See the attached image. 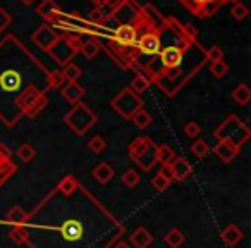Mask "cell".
Listing matches in <instances>:
<instances>
[{"instance_id": "cell-13", "label": "cell", "mask_w": 251, "mask_h": 248, "mask_svg": "<svg viewBox=\"0 0 251 248\" xmlns=\"http://www.w3.org/2000/svg\"><path fill=\"white\" fill-rule=\"evenodd\" d=\"M21 83H23L21 74L14 69H7L0 74V86H2V90H5V91L19 90V88H21Z\"/></svg>"}, {"instance_id": "cell-49", "label": "cell", "mask_w": 251, "mask_h": 248, "mask_svg": "<svg viewBox=\"0 0 251 248\" xmlns=\"http://www.w3.org/2000/svg\"><path fill=\"white\" fill-rule=\"evenodd\" d=\"M220 2H229V0H220ZM232 2H237V0H232Z\"/></svg>"}, {"instance_id": "cell-48", "label": "cell", "mask_w": 251, "mask_h": 248, "mask_svg": "<svg viewBox=\"0 0 251 248\" xmlns=\"http://www.w3.org/2000/svg\"><path fill=\"white\" fill-rule=\"evenodd\" d=\"M21 2H23V4H26V5H31L35 0H21Z\"/></svg>"}, {"instance_id": "cell-46", "label": "cell", "mask_w": 251, "mask_h": 248, "mask_svg": "<svg viewBox=\"0 0 251 248\" xmlns=\"http://www.w3.org/2000/svg\"><path fill=\"white\" fill-rule=\"evenodd\" d=\"M103 2H107V4L114 5L115 9H119V7H122V5H124L127 0H103Z\"/></svg>"}, {"instance_id": "cell-20", "label": "cell", "mask_w": 251, "mask_h": 248, "mask_svg": "<svg viewBox=\"0 0 251 248\" xmlns=\"http://www.w3.org/2000/svg\"><path fill=\"white\" fill-rule=\"evenodd\" d=\"M164 241L169 248H179V247H182V243L186 241V236L179 227H172V229H169L167 233H165Z\"/></svg>"}, {"instance_id": "cell-31", "label": "cell", "mask_w": 251, "mask_h": 248, "mask_svg": "<svg viewBox=\"0 0 251 248\" xmlns=\"http://www.w3.org/2000/svg\"><path fill=\"white\" fill-rule=\"evenodd\" d=\"M18 157L21 159L23 162H31L33 159L36 157V150L31 143H23L21 147L18 148Z\"/></svg>"}, {"instance_id": "cell-3", "label": "cell", "mask_w": 251, "mask_h": 248, "mask_svg": "<svg viewBox=\"0 0 251 248\" xmlns=\"http://www.w3.org/2000/svg\"><path fill=\"white\" fill-rule=\"evenodd\" d=\"M64 122H66L77 137H83V135H86V131H90L93 128L95 122H97V114L88 105L79 102V104H76L64 115Z\"/></svg>"}, {"instance_id": "cell-8", "label": "cell", "mask_w": 251, "mask_h": 248, "mask_svg": "<svg viewBox=\"0 0 251 248\" xmlns=\"http://www.w3.org/2000/svg\"><path fill=\"white\" fill-rule=\"evenodd\" d=\"M138 29L134 25H129V23H124L121 25L117 29L114 31V40L115 43L122 47H133L136 45V40H138Z\"/></svg>"}, {"instance_id": "cell-37", "label": "cell", "mask_w": 251, "mask_h": 248, "mask_svg": "<svg viewBox=\"0 0 251 248\" xmlns=\"http://www.w3.org/2000/svg\"><path fill=\"white\" fill-rule=\"evenodd\" d=\"M47 104H49V100H47L45 95H42V97H40L38 100H36L35 104H33L31 107H29L28 110L25 112V114H26V115H29V117H35V115H38L40 112H42L43 109L47 107Z\"/></svg>"}, {"instance_id": "cell-12", "label": "cell", "mask_w": 251, "mask_h": 248, "mask_svg": "<svg viewBox=\"0 0 251 248\" xmlns=\"http://www.w3.org/2000/svg\"><path fill=\"white\" fill-rule=\"evenodd\" d=\"M60 234L67 241H77L83 236V226H81V222L77 219H67L60 226Z\"/></svg>"}, {"instance_id": "cell-26", "label": "cell", "mask_w": 251, "mask_h": 248, "mask_svg": "<svg viewBox=\"0 0 251 248\" xmlns=\"http://www.w3.org/2000/svg\"><path fill=\"white\" fill-rule=\"evenodd\" d=\"M77 188H79V183H77V179L74 178V176H66V178L59 183V192L66 196H71Z\"/></svg>"}, {"instance_id": "cell-4", "label": "cell", "mask_w": 251, "mask_h": 248, "mask_svg": "<svg viewBox=\"0 0 251 248\" xmlns=\"http://www.w3.org/2000/svg\"><path fill=\"white\" fill-rule=\"evenodd\" d=\"M110 105L119 115H122L124 119H131V115H133L138 109L143 107V98L134 93L131 88H124L117 97H114Z\"/></svg>"}, {"instance_id": "cell-6", "label": "cell", "mask_w": 251, "mask_h": 248, "mask_svg": "<svg viewBox=\"0 0 251 248\" xmlns=\"http://www.w3.org/2000/svg\"><path fill=\"white\" fill-rule=\"evenodd\" d=\"M136 47L145 55H158L162 50V38L160 31H147L141 36H138Z\"/></svg>"}, {"instance_id": "cell-28", "label": "cell", "mask_w": 251, "mask_h": 248, "mask_svg": "<svg viewBox=\"0 0 251 248\" xmlns=\"http://www.w3.org/2000/svg\"><path fill=\"white\" fill-rule=\"evenodd\" d=\"M148 86H150V80L147 76H143V74H136L133 83H131V90L136 95H141L143 91H147Z\"/></svg>"}, {"instance_id": "cell-45", "label": "cell", "mask_w": 251, "mask_h": 248, "mask_svg": "<svg viewBox=\"0 0 251 248\" xmlns=\"http://www.w3.org/2000/svg\"><path fill=\"white\" fill-rule=\"evenodd\" d=\"M11 152H9V148L5 147V145H2L0 143V167L2 165H7V164H11Z\"/></svg>"}, {"instance_id": "cell-27", "label": "cell", "mask_w": 251, "mask_h": 248, "mask_svg": "<svg viewBox=\"0 0 251 248\" xmlns=\"http://www.w3.org/2000/svg\"><path fill=\"white\" fill-rule=\"evenodd\" d=\"M79 52L83 54L88 60H91L98 55V52H100V45H98L95 40H84L83 45H81V49H79Z\"/></svg>"}, {"instance_id": "cell-43", "label": "cell", "mask_w": 251, "mask_h": 248, "mask_svg": "<svg viewBox=\"0 0 251 248\" xmlns=\"http://www.w3.org/2000/svg\"><path fill=\"white\" fill-rule=\"evenodd\" d=\"M206 59L210 60V62H217V60H224V52L220 47H212V49L206 52Z\"/></svg>"}, {"instance_id": "cell-15", "label": "cell", "mask_w": 251, "mask_h": 248, "mask_svg": "<svg viewBox=\"0 0 251 248\" xmlns=\"http://www.w3.org/2000/svg\"><path fill=\"white\" fill-rule=\"evenodd\" d=\"M115 12H117V9H115L114 5L107 4V2H103V0H97V7L91 11V23H93V25H98L101 19L115 16Z\"/></svg>"}, {"instance_id": "cell-19", "label": "cell", "mask_w": 251, "mask_h": 248, "mask_svg": "<svg viewBox=\"0 0 251 248\" xmlns=\"http://www.w3.org/2000/svg\"><path fill=\"white\" fill-rule=\"evenodd\" d=\"M36 12L47 21H53L60 14V7L57 5L55 0H43L42 4L38 5V9H36Z\"/></svg>"}, {"instance_id": "cell-18", "label": "cell", "mask_w": 251, "mask_h": 248, "mask_svg": "<svg viewBox=\"0 0 251 248\" xmlns=\"http://www.w3.org/2000/svg\"><path fill=\"white\" fill-rule=\"evenodd\" d=\"M151 241H153V236H151L150 231L143 226L134 229V233L131 234V245H133L134 248H148L151 245Z\"/></svg>"}, {"instance_id": "cell-50", "label": "cell", "mask_w": 251, "mask_h": 248, "mask_svg": "<svg viewBox=\"0 0 251 248\" xmlns=\"http://www.w3.org/2000/svg\"><path fill=\"white\" fill-rule=\"evenodd\" d=\"M95 2H97V0H95Z\"/></svg>"}, {"instance_id": "cell-9", "label": "cell", "mask_w": 251, "mask_h": 248, "mask_svg": "<svg viewBox=\"0 0 251 248\" xmlns=\"http://www.w3.org/2000/svg\"><path fill=\"white\" fill-rule=\"evenodd\" d=\"M57 33L53 31V28L52 26H49V25H42L38 29H36L35 33H33V36H31V40L36 43V45L40 47V49H43V50H49L50 47H52V43L57 40Z\"/></svg>"}, {"instance_id": "cell-32", "label": "cell", "mask_w": 251, "mask_h": 248, "mask_svg": "<svg viewBox=\"0 0 251 248\" xmlns=\"http://www.w3.org/2000/svg\"><path fill=\"white\" fill-rule=\"evenodd\" d=\"M171 183H172V179L167 178L164 172H157L155 178H151V186H153L157 192H164V190H167L169 186H171Z\"/></svg>"}, {"instance_id": "cell-40", "label": "cell", "mask_w": 251, "mask_h": 248, "mask_svg": "<svg viewBox=\"0 0 251 248\" xmlns=\"http://www.w3.org/2000/svg\"><path fill=\"white\" fill-rule=\"evenodd\" d=\"M230 14H232V18L236 19V21H243L248 16V7L244 4H241V2H236L234 7L230 9Z\"/></svg>"}, {"instance_id": "cell-10", "label": "cell", "mask_w": 251, "mask_h": 248, "mask_svg": "<svg viewBox=\"0 0 251 248\" xmlns=\"http://www.w3.org/2000/svg\"><path fill=\"white\" fill-rule=\"evenodd\" d=\"M239 150H241L239 147H236V145L230 143V141H227V140H219L215 147H213V154H215L222 162H226V164L232 162L234 159L237 157Z\"/></svg>"}, {"instance_id": "cell-29", "label": "cell", "mask_w": 251, "mask_h": 248, "mask_svg": "<svg viewBox=\"0 0 251 248\" xmlns=\"http://www.w3.org/2000/svg\"><path fill=\"white\" fill-rule=\"evenodd\" d=\"M9 236H11V240L18 245H25L29 241V234L26 233V229L23 226H14L11 229V233H9Z\"/></svg>"}, {"instance_id": "cell-11", "label": "cell", "mask_w": 251, "mask_h": 248, "mask_svg": "<svg viewBox=\"0 0 251 248\" xmlns=\"http://www.w3.org/2000/svg\"><path fill=\"white\" fill-rule=\"evenodd\" d=\"M169 171H171V176L172 179L176 181H184L189 174H191V164H189L186 159L182 157H176L174 161L169 164Z\"/></svg>"}, {"instance_id": "cell-33", "label": "cell", "mask_w": 251, "mask_h": 248, "mask_svg": "<svg viewBox=\"0 0 251 248\" xmlns=\"http://www.w3.org/2000/svg\"><path fill=\"white\" fill-rule=\"evenodd\" d=\"M62 74L66 78V81H77L81 78V74H83V69L79 66H76V64H67V66H64Z\"/></svg>"}, {"instance_id": "cell-42", "label": "cell", "mask_w": 251, "mask_h": 248, "mask_svg": "<svg viewBox=\"0 0 251 248\" xmlns=\"http://www.w3.org/2000/svg\"><path fill=\"white\" fill-rule=\"evenodd\" d=\"M14 172H16V165L12 164V162L7 165H2V167H0V186L4 185V183L7 181Z\"/></svg>"}, {"instance_id": "cell-38", "label": "cell", "mask_w": 251, "mask_h": 248, "mask_svg": "<svg viewBox=\"0 0 251 248\" xmlns=\"http://www.w3.org/2000/svg\"><path fill=\"white\" fill-rule=\"evenodd\" d=\"M210 73L215 78H224L229 73V66L224 60H217V62H212V66H210Z\"/></svg>"}, {"instance_id": "cell-2", "label": "cell", "mask_w": 251, "mask_h": 248, "mask_svg": "<svg viewBox=\"0 0 251 248\" xmlns=\"http://www.w3.org/2000/svg\"><path fill=\"white\" fill-rule=\"evenodd\" d=\"M250 135H251L250 128H248L237 115H229V117L215 130L217 140H227L239 148H241V145L246 143Z\"/></svg>"}, {"instance_id": "cell-17", "label": "cell", "mask_w": 251, "mask_h": 248, "mask_svg": "<svg viewBox=\"0 0 251 248\" xmlns=\"http://www.w3.org/2000/svg\"><path fill=\"white\" fill-rule=\"evenodd\" d=\"M91 174H93V178L97 179L100 185H107V183L115 176V171L108 162H100V164H97L93 167V172H91Z\"/></svg>"}, {"instance_id": "cell-25", "label": "cell", "mask_w": 251, "mask_h": 248, "mask_svg": "<svg viewBox=\"0 0 251 248\" xmlns=\"http://www.w3.org/2000/svg\"><path fill=\"white\" fill-rule=\"evenodd\" d=\"M220 5H222L220 0H206L205 4H201L198 9H196L195 14H198L200 18H208V16L215 14V12L219 11Z\"/></svg>"}, {"instance_id": "cell-23", "label": "cell", "mask_w": 251, "mask_h": 248, "mask_svg": "<svg viewBox=\"0 0 251 248\" xmlns=\"http://www.w3.org/2000/svg\"><path fill=\"white\" fill-rule=\"evenodd\" d=\"M176 157H177V155H176V152L172 150L169 145H165V143L157 145V162H158V164L169 165Z\"/></svg>"}, {"instance_id": "cell-5", "label": "cell", "mask_w": 251, "mask_h": 248, "mask_svg": "<svg viewBox=\"0 0 251 248\" xmlns=\"http://www.w3.org/2000/svg\"><path fill=\"white\" fill-rule=\"evenodd\" d=\"M47 52H49V55H52L53 60H57L62 66H67V64H71L73 57L77 54V50L71 45L67 36H57V40L52 43V47Z\"/></svg>"}, {"instance_id": "cell-41", "label": "cell", "mask_w": 251, "mask_h": 248, "mask_svg": "<svg viewBox=\"0 0 251 248\" xmlns=\"http://www.w3.org/2000/svg\"><path fill=\"white\" fill-rule=\"evenodd\" d=\"M200 133H201V126L196 121H189L184 126V135L188 138H198Z\"/></svg>"}, {"instance_id": "cell-44", "label": "cell", "mask_w": 251, "mask_h": 248, "mask_svg": "<svg viewBox=\"0 0 251 248\" xmlns=\"http://www.w3.org/2000/svg\"><path fill=\"white\" fill-rule=\"evenodd\" d=\"M12 23V18L4 7H0V33L4 31L5 28H9V25Z\"/></svg>"}, {"instance_id": "cell-22", "label": "cell", "mask_w": 251, "mask_h": 248, "mask_svg": "<svg viewBox=\"0 0 251 248\" xmlns=\"http://www.w3.org/2000/svg\"><path fill=\"white\" fill-rule=\"evenodd\" d=\"M131 121H133L134 126L140 128V130H147V128L151 124V115L147 109L141 107V109H138L133 115H131Z\"/></svg>"}, {"instance_id": "cell-39", "label": "cell", "mask_w": 251, "mask_h": 248, "mask_svg": "<svg viewBox=\"0 0 251 248\" xmlns=\"http://www.w3.org/2000/svg\"><path fill=\"white\" fill-rule=\"evenodd\" d=\"M121 25H122V23L119 21V18H117V16H110V18H105V19H101V21L98 23L97 26H100V28L108 29V31H112V33H114L115 29H117Z\"/></svg>"}, {"instance_id": "cell-1", "label": "cell", "mask_w": 251, "mask_h": 248, "mask_svg": "<svg viewBox=\"0 0 251 248\" xmlns=\"http://www.w3.org/2000/svg\"><path fill=\"white\" fill-rule=\"evenodd\" d=\"M127 154H129L131 161L136 165H140L141 171L145 172L151 171L157 164V145L150 138L140 137L133 140L127 148Z\"/></svg>"}, {"instance_id": "cell-36", "label": "cell", "mask_w": 251, "mask_h": 248, "mask_svg": "<svg viewBox=\"0 0 251 248\" xmlns=\"http://www.w3.org/2000/svg\"><path fill=\"white\" fill-rule=\"evenodd\" d=\"M140 183V174H138L134 169H127V171L122 174V185L127 186V188H134Z\"/></svg>"}, {"instance_id": "cell-34", "label": "cell", "mask_w": 251, "mask_h": 248, "mask_svg": "<svg viewBox=\"0 0 251 248\" xmlns=\"http://www.w3.org/2000/svg\"><path fill=\"white\" fill-rule=\"evenodd\" d=\"M88 148H90L91 154L98 155L101 154V152L107 148V141H105L103 137H100V135H97V137H93L90 141H88Z\"/></svg>"}, {"instance_id": "cell-14", "label": "cell", "mask_w": 251, "mask_h": 248, "mask_svg": "<svg viewBox=\"0 0 251 248\" xmlns=\"http://www.w3.org/2000/svg\"><path fill=\"white\" fill-rule=\"evenodd\" d=\"M60 93H62V97L66 98L69 104L76 105V104H79L81 98L84 97V88L81 86L77 81H67V84L62 86Z\"/></svg>"}, {"instance_id": "cell-47", "label": "cell", "mask_w": 251, "mask_h": 248, "mask_svg": "<svg viewBox=\"0 0 251 248\" xmlns=\"http://www.w3.org/2000/svg\"><path fill=\"white\" fill-rule=\"evenodd\" d=\"M114 248H131V245H127V243H124V241H121V243H117Z\"/></svg>"}, {"instance_id": "cell-21", "label": "cell", "mask_w": 251, "mask_h": 248, "mask_svg": "<svg viewBox=\"0 0 251 248\" xmlns=\"http://www.w3.org/2000/svg\"><path fill=\"white\" fill-rule=\"evenodd\" d=\"M7 220L14 226H23L28 220V212L21 205H12L7 212Z\"/></svg>"}, {"instance_id": "cell-24", "label": "cell", "mask_w": 251, "mask_h": 248, "mask_svg": "<svg viewBox=\"0 0 251 248\" xmlns=\"http://www.w3.org/2000/svg\"><path fill=\"white\" fill-rule=\"evenodd\" d=\"M232 98H234V102H236V104L246 105L248 102L251 100V90L248 88V84H244V83L237 84V86L234 88V91H232Z\"/></svg>"}, {"instance_id": "cell-30", "label": "cell", "mask_w": 251, "mask_h": 248, "mask_svg": "<svg viewBox=\"0 0 251 248\" xmlns=\"http://www.w3.org/2000/svg\"><path fill=\"white\" fill-rule=\"evenodd\" d=\"M47 83H49V88H55V90H59V88H62V84L66 83V78H64L62 71H50L49 76H47Z\"/></svg>"}, {"instance_id": "cell-35", "label": "cell", "mask_w": 251, "mask_h": 248, "mask_svg": "<svg viewBox=\"0 0 251 248\" xmlns=\"http://www.w3.org/2000/svg\"><path fill=\"white\" fill-rule=\"evenodd\" d=\"M191 152L196 159H205L206 155L210 154V147L205 140H196L195 143L191 145Z\"/></svg>"}, {"instance_id": "cell-7", "label": "cell", "mask_w": 251, "mask_h": 248, "mask_svg": "<svg viewBox=\"0 0 251 248\" xmlns=\"http://www.w3.org/2000/svg\"><path fill=\"white\" fill-rule=\"evenodd\" d=\"M158 57H160V62L165 69H176V67L181 66L182 57H184V49L177 45H169L158 52Z\"/></svg>"}, {"instance_id": "cell-16", "label": "cell", "mask_w": 251, "mask_h": 248, "mask_svg": "<svg viewBox=\"0 0 251 248\" xmlns=\"http://www.w3.org/2000/svg\"><path fill=\"white\" fill-rule=\"evenodd\" d=\"M220 238H222V241L227 245V247H236L237 243H239L241 240L244 238V233L241 227H237L236 224H229V226L226 227V229L220 233Z\"/></svg>"}]
</instances>
